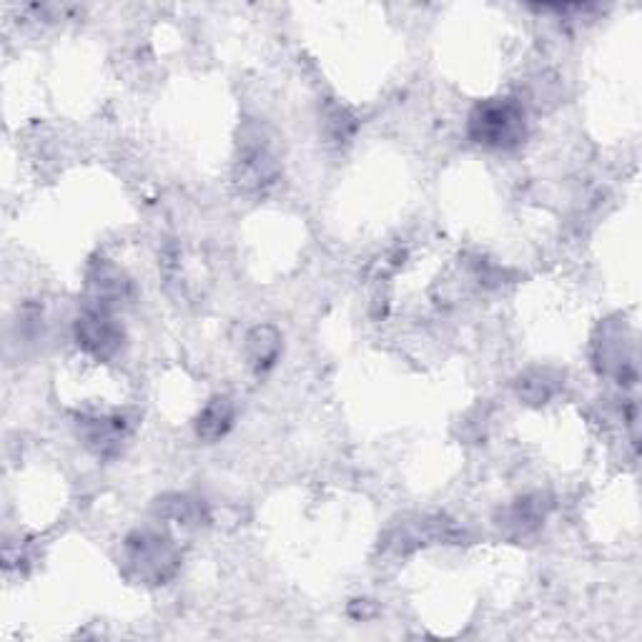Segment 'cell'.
<instances>
[{
    "instance_id": "obj_1",
    "label": "cell",
    "mask_w": 642,
    "mask_h": 642,
    "mask_svg": "<svg viewBox=\"0 0 642 642\" xmlns=\"http://www.w3.org/2000/svg\"><path fill=\"white\" fill-rule=\"evenodd\" d=\"M472 126L479 141L492 143V146H507L520 133L522 113L510 103L479 108L477 116L472 118Z\"/></svg>"
},
{
    "instance_id": "obj_2",
    "label": "cell",
    "mask_w": 642,
    "mask_h": 642,
    "mask_svg": "<svg viewBox=\"0 0 642 642\" xmlns=\"http://www.w3.org/2000/svg\"><path fill=\"white\" fill-rule=\"evenodd\" d=\"M229 422H231V407L226 404V399H216L211 407H206L204 417H201L199 434H204V437L209 439H216L226 432Z\"/></svg>"
}]
</instances>
